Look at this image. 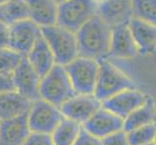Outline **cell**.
Listing matches in <instances>:
<instances>
[{
    "mask_svg": "<svg viewBox=\"0 0 156 145\" xmlns=\"http://www.w3.org/2000/svg\"><path fill=\"white\" fill-rule=\"evenodd\" d=\"M79 56L100 61L107 59L110 51L112 26L100 16H96L83 24L77 32Z\"/></svg>",
    "mask_w": 156,
    "mask_h": 145,
    "instance_id": "1",
    "label": "cell"
},
{
    "mask_svg": "<svg viewBox=\"0 0 156 145\" xmlns=\"http://www.w3.org/2000/svg\"><path fill=\"white\" fill-rule=\"evenodd\" d=\"M41 32L55 55L56 65L65 67L79 56L76 32L58 24L43 27Z\"/></svg>",
    "mask_w": 156,
    "mask_h": 145,
    "instance_id": "2",
    "label": "cell"
},
{
    "mask_svg": "<svg viewBox=\"0 0 156 145\" xmlns=\"http://www.w3.org/2000/svg\"><path fill=\"white\" fill-rule=\"evenodd\" d=\"M136 88L133 80L109 59L99 61V73L93 96L101 103L123 90Z\"/></svg>",
    "mask_w": 156,
    "mask_h": 145,
    "instance_id": "3",
    "label": "cell"
},
{
    "mask_svg": "<svg viewBox=\"0 0 156 145\" xmlns=\"http://www.w3.org/2000/svg\"><path fill=\"white\" fill-rule=\"evenodd\" d=\"M40 99L60 106L77 95L64 66L55 65L40 82Z\"/></svg>",
    "mask_w": 156,
    "mask_h": 145,
    "instance_id": "4",
    "label": "cell"
},
{
    "mask_svg": "<svg viewBox=\"0 0 156 145\" xmlns=\"http://www.w3.org/2000/svg\"><path fill=\"white\" fill-rule=\"evenodd\" d=\"M98 13V4L93 0H65L58 4L57 22L77 32Z\"/></svg>",
    "mask_w": 156,
    "mask_h": 145,
    "instance_id": "5",
    "label": "cell"
},
{
    "mask_svg": "<svg viewBox=\"0 0 156 145\" xmlns=\"http://www.w3.org/2000/svg\"><path fill=\"white\" fill-rule=\"evenodd\" d=\"M65 69L77 94L93 95L99 73V61L78 56Z\"/></svg>",
    "mask_w": 156,
    "mask_h": 145,
    "instance_id": "6",
    "label": "cell"
},
{
    "mask_svg": "<svg viewBox=\"0 0 156 145\" xmlns=\"http://www.w3.org/2000/svg\"><path fill=\"white\" fill-rule=\"evenodd\" d=\"M63 118L58 106L42 99L33 102L27 113L31 133L45 135H51Z\"/></svg>",
    "mask_w": 156,
    "mask_h": 145,
    "instance_id": "7",
    "label": "cell"
},
{
    "mask_svg": "<svg viewBox=\"0 0 156 145\" xmlns=\"http://www.w3.org/2000/svg\"><path fill=\"white\" fill-rule=\"evenodd\" d=\"M9 47L23 56L27 53L42 36L41 28L29 19H20L10 24Z\"/></svg>",
    "mask_w": 156,
    "mask_h": 145,
    "instance_id": "8",
    "label": "cell"
},
{
    "mask_svg": "<svg viewBox=\"0 0 156 145\" xmlns=\"http://www.w3.org/2000/svg\"><path fill=\"white\" fill-rule=\"evenodd\" d=\"M102 106V103L93 95L77 94L63 103L59 109L64 118L83 125Z\"/></svg>",
    "mask_w": 156,
    "mask_h": 145,
    "instance_id": "9",
    "label": "cell"
},
{
    "mask_svg": "<svg viewBox=\"0 0 156 145\" xmlns=\"http://www.w3.org/2000/svg\"><path fill=\"white\" fill-rule=\"evenodd\" d=\"M15 90L28 100L35 102L40 100L41 77L32 68L25 56L13 73Z\"/></svg>",
    "mask_w": 156,
    "mask_h": 145,
    "instance_id": "10",
    "label": "cell"
},
{
    "mask_svg": "<svg viewBox=\"0 0 156 145\" xmlns=\"http://www.w3.org/2000/svg\"><path fill=\"white\" fill-rule=\"evenodd\" d=\"M147 97L137 87L126 89L102 102V106L124 120L132 111L146 102Z\"/></svg>",
    "mask_w": 156,
    "mask_h": 145,
    "instance_id": "11",
    "label": "cell"
},
{
    "mask_svg": "<svg viewBox=\"0 0 156 145\" xmlns=\"http://www.w3.org/2000/svg\"><path fill=\"white\" fill-rule=\"evenodd\" d=\"M124 120L105 107L100 109L83 125L84 131L100 139L123 130Z\"/></svg>",
    "mask_w": 156,
    "mask_h": 145,
    "instance_id": "12",
    "label": "cell"
},
{
    "mask_svg": "<svg viewBox=\"0 0 156 145\" xmlns=\"http://www.w3.org/2000/svg\"><path fill=\"white\" fill-rule=\"evenodd\" d=\"M139 54L128 22L112 26V37L108 59H131Z\"/></svg>",
    "mask_w": 156,
    "mask_h": 145,
    "instance_id": "13",
    "label": "cell"
},
{
    "mask_svg": "<svg viewBox=\"0 0 156 145\" xmlns=\"http://www.w3.org/2000/svg\"><path fill=\"white\" fill-rule=\"evenodd\" d=\"M30 133L27 113L0 121V145H23Z\"/></svg>",
    "mask_w": 156,
    "mask_h": 145,
    "instance_id": "14",
    "label": "cell"
},
{
    "mask_svg": "<svg viewBox=\"0 0 156 145\" xmlns=\"http://www.w3.org/2000/svg\"><path fill=\"white\" fill-rule=\"evenodd\" d=\"M139 54L148 55L156 50V26L132 17L128 21Z\"/></svg>",
    "mask_w": 156,
    "mask_h": 145,
    "instance_id": "15",
    "label": "cell"
},
{
    "mask_svg": "<svg viewBox=\"0 0 156 145\" xmlns=\"http://www.w3.org/2000/svg\"><path fill=\"white\" fill-rule=\"evenodd\" d=\"M28 19L40 28L55 25L57 22L58 3L55 0H24Z\"/></svg>",
    "mask_w": 156,
    "mask_h": 145,
    "instance_id": "16",
    "label": "cell"
},
{
    "mask_svg": "<svg viewBox=\"0 0 156 145\" xmlns=\"http://www.w3.org/2000/svg\"><path fill=\"white\" fill-rule=\"evenodd\" d=\"M97 14L111 26L128 22L132 18V0H104L98 4Z\"/></svg>",
    "mask_w": 156,
    "mask_h": 145,
    "instance_id": "17",
    "label": "cell"
},
{
    "mask_svg": "<svg viewBox=\"0 0 156 145\" xmlns=\"http://www.w3.org/2000/svg\"><path fill=\"white\" fill-rule=\"evenodd\" d=\"M33 102L12 90L0 94V121L28 113Z\"/></svg>",
    "mask_w": 156,
    "mask_h": 145,
    "instance_id": "18",
    "label": "cell"
},
{
    "mask_svg": "<svg viewBox=\"0 0 156 145\" xmlns=\"http://www.w3.org/2000/svg\"><path fill=\"white\" fill-rule=\"evenodd\" d=\"M25 57L41 78L56 65L55 55L43 36L40 37Z\"/></svg>",
    "mask_w": 156,
    "mask_h": 145,
    "instance_id": "19",
    "label": "cell"
},
{
    "mask_svg": "<svg viewBox=\"0 0 156 145\" xmlns=\"http://www.w3.org/2000/svg\"><path fill=\"white\" fill-rule=\"evenodd\" d=\"M156 121V105L152 98L147 97L146 102L132 111L123 123V131L125 133L131 132L134 129L146 126Z\"/></svg>",
    "mask_w": 156,
    "mask_h": 145,
    "instance_id": "20",
    "label": "cell"
},
{
    "mask_svg": "<svg viewBox=\"0 0 156 145\" xmlns=\"http://www.w3.org/2000/svg\"><path fill=\"white\" fill-rule=\"evenodd\" d=\"M82 129L79 123L63 118L51 135L53 145H74Z\"/></svg>",
    "mask_w": 156,
    "mask_h": 145,
    "instance_id": "21",
    "label": "cell"
},
{
    "mask_svg": "<svg viewBox=\"0 0 156 145\" xmlns=\"http://www.w3.org/2000/svg\"><path fill=\"white\" fill-rule=\"evenodd\" d=\"M24 19H28L24 0H12L8 3L0 4V22L12 24Z\"/></svg>",
    "mask_w": 156,
    "mask_h": 145,
    "instance_id": "22",
    "label": "cell"
},
{
    "mask_svg": "<svg viewBox=\"0 0 156 145\" xmlns=\"http://www.w3.org/2000/svg\"><path fill=\"white\" fill-rule=\"evenodd\" d=\"M132 17L156 26V0H132Z\"/></svg>",
    "mask_w": 156,
    "mask_h": 145,
    "instance_id": "23",
    "label": "cell"
},
{
    "mask_svg": "<svg viewBox=\"0 0 156 145\" xmlns=\"http://www.w3.org/2000/svg\"><path fill=\"white\" fill-rule=\"evenodd\" d=\"M126 133L130 145H147L153 143L156 135V123L139 127Z\"/></svg>",
    "mask_w": 156,
    "mask_h": 145,
    "instance_id": "24",
    "label": "cell"
},
{
    "mask_svg": "<svg viewBox=\"0 0 156 145\" xmlns=\"http://www.w3.org/2000/svg\"><path fill=\"white\" fill-rule=\"evenodd\" d=\"M23 57L24 56L11 50L10 47L0 50V72L13 74Z\"/></svg>",
    "mask_w": 156,
    "mask_h": 145,
    "instance_id": "25",
    "label": "cell"
},
{
    "mask_svg": "<svg viewBox=\"0 0 156 145\" xmlns=\"http://www.w3.org/2000/svg\"><path fill=\"white\" fill-rule=\"evenodd\" d=\"M102 145H130L128 142L127 133L124 131H118L101 139Z\"/></svg>",
    "mask_w": 156,
    "mask_h": 145,
    "instance_id": "26",
    "label": "cell"
},
{
    "mask_svg": "<svg viewBox=\"0 0 156 145\" xmlns=\"http://www.w3.org/2000/svg\"><path fill=\"white\" fill-rule=\"evenodd\" d=\"M23 145H53L51 135L31 133Z\"/></svg>",
    "mask_w": 156,
    "mask_h": 145,
    "instance_id": "27",
    "label": "cell"
},
{
    "mask_svg": "<svg viewBox=\"0 0 156 145\" xmlns=\"http://www.w3.org/2000/svg\"><path fill=\"white\" fill-rule=\"evenodd\" d=\"M74 145H102V140L82 129Z\"/></svg>",
    "mask_w": 156,
    "mask_h": 145,
    "instance_id": "28",
    "label": "cell"
},
{
    "mask_svg": "<svg viewBox=\"0 0 156 145\" xmlns=\"http://www.w3.org/2000/svg\"><path fill=\"white\" fill-rule=\"evenodd\" d=\"M12 90H15L13 74H4L0 72V94Z\"/></svg>",
    "mask_w": 156,
    "mask_h": 145,
    "instance_id": "29",
    "label": "cell"
},
{
    "mask_svg": "<svg viewBox=\"0 0 156 145\" xmlns=\"http://www.w3.org/2000/svg\"><path fill=\"white\" fill-rule=\"evenodd\" d=\"M10 32V24L0 22V50L9 47Z\"/></svg>",
    "mask_w": 156,
    "mask_h": 145,
    "instance_id": "30",
    "label": "cell"
},
{
    "mask_svg": "<svg viewBox=\"0 0 156 145\" xmlns=\"http://www.w3.org/2000/svg\"><path fill=\"white\" fill-rule=\"evenodd\" d=\"M10 1H12V0H0V4H4V3H8Z\"/></svg>",
    "mask_w": 156,
    "mask_h": 145,
    "instance_id": "31",
    "label": "cell"
},
{
    "mask_svg": "<svg viewBox=\"0 0 156 145\" xmlns=\"http://www.w3.org/2000/svg\"><path fill=\"white\" fill-rule=\"evenodd\" d=\"M93 1H94V2H96V3H97V4H100L101 2H103L104 0H93Z\"/></svg>",
    "mask_w": 156,
    "mask_h": 145,
    "instance_id": "32",
    "label": "cell"
},
{
    "mask_svg": "<svg viewBox=\"0 0 156 145\" xmlns=\"http://www.w3.org/2000/svg\"><path fill=\"white\" fill-rule=\"evenodd\" d=\"M55 1L59 4V3H61V2H63V1H65V0H55Z\"/></svg>",
    "mask_w": 156,
    "mask_h": 145,
    "instance_id": "33",
    "label": "cell"
},
{
    "mask_svg": "<svg viewBox=\"0 0 156 145\" xmlns=\"http://www.w3.org/2000/svg\"><path fill=\"white\" fill-rule=\"evenodd\" d=\"M153 143H154V145H156V135H155V138H154V142Z\"/></svg>",
    "mask_w": 156,
    "mask_h": 145,
    "instance_id": "34",
    "label": "cell"
},
{
    "mask_svg": "<svg viewBox=\"0 0 156 145\" xmlns=\"http://www.w3.org/2000/svg\"><path fill=\"white\" fill-rule=\"evenodd\" d=\"M147 145H154V143H150V144H147Z\"/></svg>",
    "mask_w": 156,
    "mask_h": 145,
    "instance_id": "35",
    "label": "cell"
}]
</instances>
